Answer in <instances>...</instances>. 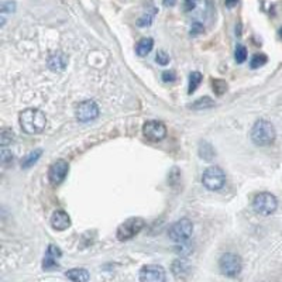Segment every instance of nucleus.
Here are the masks:
<instances>
[{
  "label": "nucleus",
  "instance_id": "nucleus-13",
  "mask_svg": "<svg viewBox=\"0 0 282 282\" xmlns=\"http://www.w3.org/2000/svg\"><path fill=\"white\" fill-rule=\"evenodd\" d=\"M68 65V57L64 52H57L48 58V68L51 71H64Z\"/></svg>",
  "mask_w": 282,
  "mask_h": 282
},
{
  "label": "nucleus",
  "instance_id": "nucleus-10",
  "mask_svg": "<svg viewBox=\"0 0 282 282\" xmlns=\"http://www.w3.org/2000/svg\"><path fill=\"white\" fill-rule=\"evenodd\" d=\"M68 171H69V165H68L67 161H55L48 170V181L51 182V185L57 186V185L62 184L64 179L67 178Z\"/></svg>",
  "mask_w": 282,
  "mask_h": 282
},
{
  "label": "nucleus",
  "instance_id": "nucleus-8",
  "mask_svg": "<svg viewBox=\"0 0 282 282\" xmlns=\"http://www.w3.org/2000/svg\"><path fill=\"white\" fill-rule=\"evenodd\" d=\"M143 134L146 135V138L154 143L162 141L166 137V127L164 123L158 120H150L144 123L143 126Z\"/></svg>",
  "mask_w": 282,
  "mask_h": 282
},
{
  "label": "nucleus",
  "instance_id": "nucleus-7",
  "mask_svg": "<svg viewBox=\"0 0 282 282\" xmlns=\"http://www.w3.org/2000/svg\"><path fill=\"white\" fill-rule=\"evenodd\" d=\"M219 268H220L223 275L237 276L243 270L241 258L237 254H233V252H226L219 260Z\"/></svg>",
  "mask_w": 282,
  "mask_h": 282
},
{
  "label": "nucleus",
  "instance_id": "nucleus-31",
  "mask_svg": "<svg viewBox=\"0 0 282 282\" xmlns=\"http://www.w3.org/2000/svg\"><path fill=\"white\" fill-rule=\"evenodd\" d=\"M177 5V0H164V6L165 7H172Z\"/></svg>",
  "mask_w": 282,
  "mask_h": 282
},
{
  "label": "nucleus",
  "instance_id": "nucleus-23",
  "mask_svg": "<svg viewBox=\"0 0 282 282\" xmlns=\"http://www.w3.org/2000/svg\"><path fill=\"white\" fill-rule=\"evenodd\" d=\"M57 260H58V258L52 257V256H49V254H45V258H44L43 263L44 270H51V268H54V267H58Z\"/></svg>",
  "mask_w": 282,
  "mask_h": 282
},
{
  "label": "nucleus",
  "instance_id": "nucleus-29",
  "mask_svg": "<svg viewBox=\"0 0 282 282\" xmlns=\"http://www.w3.org/2000/svg\"><path fill=\"white\" fill-rule=\"evenodd\" d=\"M177 79V75H175V72L174 71H165L164 74H162V80L164 82H174V80Z\"/></svg>",
  "mask_w": 282,
  "mask_h": 282
},
{
  "label": "nucleus",
  "instance_id": "nucleus-19",
  "mask_svg": "<svg viewBox=\"0 0 282 282\" xmlns=\"http://www.w3.org/2000/svg\"><path fill=\"white\" fill-rule=\"evenodd\" d=\"M199 154H201V157H202L203 160L209 161L213 158V155H215V150L212 148L210 144H208V143H203L202 147H201V150H199Z\"/></svg>",
  "mask_w": 282,
  "mask_h": 282
},
{
  "label": "nucleus",
  "instance_id": "nucleus-12",
  "mask_svg": "<svg viewBox=\"0 0 282 282\" xmlns=\"http://www.w3.org/2000/svg\"><path fill=\"white\" fill-rule=\"evenodd\" d=\"M51 226L55 230H67L71 227V217L64 210H55L51 216Z\"/></svg>",
  "mask_w": 282,
  "mask_h": 282
},
{
  "label": "nucleus",
  "instance_id": "nucleus-15",
  "mask_svg": "<svg viewBox=\"0 0 282 282\" xmlns=\"http://www.w3.org/2000/svg\"><path fill=\"white\" fill-rule=\"evenodd\" d=\"M68 279L71 281H78V282H85L91 279V275L89 272L85 270V268H74V270H69L65 274Z\"/></svg>",
  "mask_w": 282,
  "mask_h": 282
},
{
  "label": "nucleus",
  "instance_id": "nucleus-6",
  "mask_svg": "<svg viewBox=\"0 0 282 282\" xmlns=\"http://www.w3.org/2000/svg\"><path fill=\"white\" fill-rule=\"evenodd\" d=\"M202 182L209 190H219L226 184V174L220 166H209L203 172Z\"/></svg>",
  "mask_w": 282,
  "mask_h": 282
},
{
  "label": "nucleus",
  "instance_id": "nucleus-18",
  "mask_svg": "<svg viewBox=\"0 0 282 282\" xmlns=\"http://www.w3.org/2000/svg\"><path fill=\"white\" fill-rule=\"evenodd\" d=\"M13 140H14V133H13L12 129L2 130V133H0V143H2V146H3V147L9 146Z\"/></svg>",
  "mask_w": 282,
  "mask_h": 282
},
{
  "label": "nucleus",
  "instance_id": "nucleus-17",
  "mask_svg": "<svg viewBox=\"0 0 282 282\" xmlns=\"http://www.w3.org/2000/svg\"><path fill=\"white\" fill-rule=\"evenodd\" d=\"M202 79L203 76L201 72H192L189 76V89H188V93L189 95H192V93L196 91L198 88H199V85L202 83Z\"/></svg>",
  "mask_w": 282,
  "mask_h": 282
},
{
  "label": "nucleus",
  "instance_id": "nucleus-27",
  "mask_svg": "<svg viewBox=\"0 0 282 282\" xmlns=\"http://www.w3.org/2000/svg\"><path fill=\"white\" fill-rule=\"evenodd\" d=\"M16 10V3L14 2H5L3 5H2V13L5 14V13H13Z\"/></svg>",
  "mask_w": 282,
  "mask_h": 282
},
{
  "label": "nucleus",
  "instance_id": "nucleus-11",
  "mask_svg": "<svg viewBox=\"0 0 282 282\" xmlns=\"http://www.w3.org/2000/svg\"><path fill=\"white\" fill-rule=\"evenodd\" d=\"M99 116V106L93 100H85L76 107V119L82 123L95 120Z\"/></svg>",
  "mask_w": 282,
  "mask_h": 282
},
{
  "label": "nucleus",
  "instance_id": "nucleus-5",
  "mask_svg": "<svg viewBox=\"0 0 282 282\" xmlns=\"http://www.w3.org/2000/svg\"><path fill=\"white\" fill-rule=\"evenodd\" d=\"M192 233H193V223L189 219H181L170 227L168 237L175 243L184 244L192 237Z\"/></svg>",
  "mask_w": 282,
  "mask_h": 282
},
{
  "label": "nucleus",
  "instance_id": "nucleus-14",
  "mask_svg": "<svg viewBox=\"0 0 282 282\" xmlns=\"http://www.w3.org/2000/svg\"><path fill=\"white\" fill-rule=\"evenodd\" d=\"M153 47H154L153 38H150V37L141 38L140 41H138V44H137V47H135V52H137V55L138 57H146L151 52Z\"/></svg>",
  "mask_w": 282,
  "mask_h": 282
},
{
  "label": "nucleus",
  "instance_id": "nucleus-9",
  "mask_svg": "<svg viewBox=\"0 0 282 282\" xmlns=\"http://www.w3.org/2000/svg\"><path fill=\"white\" fill-rule=\"evenodd\" d=\"M138 278L143 282H164L166 279L165 270L161 265H155V264L144 265L141 268Z\"/></svg>",
  "mask_w": 282,
  "mask_h": 282
},
{
  "label": "nucleus",
  "instance_id": "nucleus-21",
  "mask_svg": "<svg viewBox=\"0 0 282 282\" xmlns=\"http://www.w3.org/2000/svg\"><path fill=\"white\" fill-rule=\"evenodd\" d=\"M234 57H236V62H237V64H243V62L247 60V48H245L244 45L239 44V45L236 47Z\"/></svg>",
  "mask_w": 282,
  "mask_h": 282
},
{
  "label": "nucleus",
  "instance_id": "nucleus-26",
  "mask_svg": "<svg viewBox=\"0 0 282 282\" xmlns=\"http://www.w3.org/2000/svg\"><path fill=\"white\" fill-rule=\"evenodd\" d=\"M213 88H215V91L217 92V95H221V93L224 92V91L227 89V85L223 82V80L216 79L215 82H213Z\"/></svg>",
  "mask_w": 282,
  "mask_h": 282
},
{
  "label": "nucleus",
  "instance_id": "nucleus-3",
  "mask_svg": "<svg viewBox=\"0 0 282 282\" xmlns=\"http://www.w3.org/2000/svg\"><path fill=\"white\" fill-rule=\"evenodd\" d=\"M146 227V221L141 217H130L126 221H123L120 226L117 227L116 237L119 241H127V240L134 239L135 236L141 233V230Z\"/></svg>",
  "mask_w": 282,
  "mask_h": 282
},
{
  "label": "nucleus",
  "instance_id": "nucleus-22",
  "mask_svg": "<svg viewBox=\"0 0 282 282\" xmlns=\"http://www.w3.org/2000/svg\"><path fill=\"white\" fill-rule=\"evenodd\" d=\"M213 104H215V102L210 98H202L196 100L193 104H190V107H193V109H205V107H212Z\"/></svg>",
  "mask_w": 282,
  "mask_h": 282
},
{
  "label": "nucleus",
  "instance_id": "nucleus-4",
  "mask_svg": "<svg viewBox=\"0 0 282 282\" xmlns=\"http://www.w3.org/2000/svg\"><path fill=\"white\" fill-rule=\"evenodd\" d=\"M278 208V199L270 192H261L254 196L252 201V209L254 212L261 216H270Z\"/></svg>",
  "mask_w": 282,
  "mask_h": 282
},
{
  "label": "nucleus",
  "instance_id": "nucleus-1",
  "mask_svg": "<svg viewBox=\"0 0 282 282\" xmlns=\"http://www.w3.org/2000/svg\"><path fill=\"white\" fill-rule=\"evenodd\" d=\"M19 122L23 131H25L27 134H37L45 129L47 117L44 115V111H41L40 109L29 107L20 113Z\"/></svg>",
  "mask_w": 282,
  "mask_h": 282
},
{
  "label": "nucleus",
  "instance_id": "nucleus-30",
  "mask_svg": "<svg viewBox=\"0 0 282 282\" xmlns=\"http://www.w3.org/2000/svg\"><path fill=\"white\" fill-rule=\"evenodd\" d=\"M196 7V0H185V10L192 12Z\"/></svg>",
  "mask_w": 282,
  "mask_h": 282
},
{
  "label": "nucleus",
  "instance_id": "nucleus-20",
  "mask_svg": "<svg viewBox=\"0 0 282 282\" xmlns=\"http://www.w3.org/2000/svg\"><path fill=\"white\" fill-rule=\"evenodd\" d=\"M268 61V58L265 54H257V55H254L251 58V62H250V67L252 69H257V68H261L263 65H265Z\"/></svg>",
  "mask_w": 282,
  "mask_h": 282
},
{
  "label": "nucleus",
  "instance_id": "nucleus-32",
  "mask_svg": "<svg viewBox=\"0 0 282 282\" xmlns=\"http://www.w3.org/2000/svg\"><path fill=\"white\" fill-rule=\"evenodd\" d=\"M237 2L239 0H226V6L227 7H234L237 5Z\"/></svg>",
  "mask_w": 282,
  "mask_h": 282
},
{
  "label": "nucleus",
  "instance_id": "nucleus-24",
  "mask_svg": "<svg viewBox=\"0 0 282 282\" xmlns=\"http://www.w3.org/2000/svg\"><path fill=\"white\" fill-rule=\"evenodd\" d=\"M154 14L155 13H146L141 19H138V21H137V25L138 27H147V25H150L151 23H153V19H154Z\"/></svg>",
  "mask_w": 282,
  "mask_h": 282
},
{
  "label": "nucleus",
  "instance_id": "nucleus-2",
  "mask_svg": "<svg viewBox=\"0 0 282 282\" xmlns=\"http://www.w3.org/2000/svg\"><path fill=\"white\" fill-rule=\"evenodd\" d=\"M276 138L275 127L271 124L268 120L260 119L256 122L251 129V140L256 146L264 147V146H270Z\"/></svg>",
  "mask_w": 282,
  "mask_h": 282
},
{
  "label": "nucleus",
  "instance_id": "nucleus-16",
  "mask_svg": "<svg viewBox=\"0 0 282 282\" xmlns=\"http://www.w3.org/2000/svg\"><path fill=\"white\" fill-rule=\"evenodd\" d=\"M41 154H43V150H34V151H31L29 155H25L23 161H21V166L23 168H30L33 166L38 160H40V157H41Z\"/></svg>",
  "mask_w": 282,
  "mask_h": 282
},
{
  "label": "nucleus",
  "instance_id": "nucleus-25",
  "mask_svg": "<svg viewBox=\"0 0 282 282\" xmlns=\"http://www.w3.org/2000/svg\"><path fill=\"white\" fill-rule=\"evenodd\" d=\"M155 61L158 62L160 65H168V62H170V55L166 54L165 51H160L158 54H157V58H155Z\"/></svg>",
  "mask_w": 282,
  "mask_h": 282
},
{
  "label": "nucleus",
  "instance_id": "nucleus-28",
  "mask_svg": "<svg viewBox=\"0 0 282 282\" xmlns=\"http://www.w3.org/2000/svg\"><path fill=\"white\" fill-rule=\"evenodd\" d=\"M2 161H3V164L12 162L13 161L12 151H7L6 148H3V150H2Z\"/></svg>",
  "mask_w": 282,
  "mask_h": 282
}]
</instances>
